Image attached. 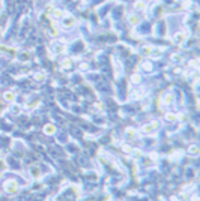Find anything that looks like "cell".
Wrapping results in <instances>:
<instances>
[{
  "instance_id": "1",
  "label": "cell",
  "mask_w": 200,
  "mask_h": 201,
  "mask_svg": "<svg viewBox=\"0 0 200 201\" xmlns=\"http://www.w3.org/2000/svg\"><path fill=\"white\" fill-rule=\"evenodd\" d=\"M5 191H6L8 194L14 195V194L18 191V183H17L15 180H8V182L5 183Z\"/></svg>"
},
{
  "instance_id": "2",
  "label": "cell",
  "mask_w": 200,
  "mask_h": 201,
  "mask_svg": "<svg viewBox=\"0 0 200 201\" xmlns=\"http://www.w3.org/2000/svg\"><path fill=\"white\" fill-rule=\"evenodd\" d=\"M158 126H160V123H158V122H153V123H150V125L143 126V128H142V131H143L145 134H147V132H150V131H153V129H157Z\"/></svg>"
},
{
  "instance_id": "3",
  "label": "cell",
  "mask_w": 200,
  "mask_h": 201,
  "mask_svg": "<svg viewBox=\"0 0 200 201\" xmlns=\"http://www.w3.org/2000/svg\"><path fill=\"white\" fill-rule=\"evenodd\" d=\"M54 132H56V126H54V125L48 123V125L44 126V134H47V135H53Z\"/></svg>"
},
{
  "instance_id": "4",
  "label": "cell",
  "mask_w": 200,
  "mask_h": 201,
  "mask_svg": "<svg viewBox=\"0 0 200 201\" xmlns=\"http://www.w3.org/2000/svg\"><path fill=\"white\" fill-rule=\"evenodd\" d=\"M74 23H75L74 17H66V18L63 20V27H65V29H68V27H72V26H74Z\"/></svg>"
},
{
  "instance_id": "5",
  "label": "cell",
  "mask_w": 200,
  "mask_h": 201,
  "mask_svg": "<svg viewBox=\"0 0 200 201\" xmlns=\"http://www.w3.org/2000/svg\"><path fill=\"white\" fill-rule=\"evenodd\" d=\"M3 98H5V101L6 102H14V99H15V95H14V92H6L5 95H3Z\"/></svg>"
},
{
  "instance_id": "6",
  "label": "cell",
  "mask_w": 200,
  "mask_h": 201,
  "mask_svg": "<svg viewBox=\"0 0 200 201\" xmlns=\"http://www.w3.org/2000/svg\"><path fill=\"white\" fill-rule=\"evenodd\" d=\"M188 153H190V155H193V156H197V155L200 153V150H199V147H197V146H191V147L188 149Z\"/></svg>"
},
{
  "instance_id": "7",
  "label": "cell",
  "mask_w": 200,
  "mask_h": 201,
  "mask_svg": "<svg viewBox=\"0 0 200 201\" xmlns=\"http://www.w3.org/2000/svg\"><path fill=\"white\" fill-rule=\"evenodd\" d=\"M51 15H53V18H60V17L63 15V12H62L60 9H53V11H51Z\"/></svg>"
},
{
  "instance_id": "8",
  "label": "cell",
  "mask_w": 200,
  "mask_h": 201,
  "mask_svg": "<svg viewBox=\"0 0 200 201\" xmlns=\"http://www.w3.org/2000/svg\"><path fill=\"white\" fill-rule=\"evenodd\" d=\"M128 21H129V24L134 26V24H137V23H139V17H137V15H131V17L128 18Z\"/></svg>"
},
{
  "instance_id": "9",
  "label": "cell",
  "mask_w": 200,
  "mask_h": 201,
  "mask_svg": "<svg viewBox=\"0 0 200 201\" xmlns=\"http://www.w3.org/2000/svg\"><path fill=\"white\" fill-rule=\"evenodd\" d=\"M33 78H35L36 81H44V80H45V75H44L42 72H36V74L33 75Z\"/></svg>"
},
{
  "instance_id": "10",
  "label": "cell",
  "mask_w": 200,
  "mask_h": 201,
  "mask_svg": "<svg viewBox=\"0 0 200 201\" xmlns=\"http://www.w3.org/2000/svg\"><path fill=\"white\" fill-rule=\"evenodd\" d=\"M30 174H32L33 177H39V176H41V173H39L38 167H33V168H30Z\"/></svg>"
},
{
  "instance_id": "11",
  "label": "cell",
  "mask_w": 200,
  "mask_h": 201,
  "mask_svg": "<svg viewBox=\"0 0 200 201\" xmlns=\"http://www.w3.org/2000/svg\"><path fill=\"white\" fill-rule=\"evenodd\" d=\"M126 137L129 138V140H132L136 137V132H134V129H126Z\"/></svg>"
},
{
  "instance_id": "12",
  "label": "cell",
  "mask_w": 200,
  "mask_h": 201,
  "mask_svg": "<svg viewBox=\"0 0 200 201\" xmlns=\"http://www.w3.org/2000/svg\"><path fill=\"white\" fill-rule=\"evenodd\" d=\"M184 39H185V36H184L182 33H177V35L174 36V41H176L177 44H181V42H184Z\"/></svg>"
},
{
  "instance_id": "13",
  "label": "cell",
  "mask_w": 200,
  "mask_h": 201,
  "mask_svg": "<svg viewBox=\"0 0 200 201\" xmlns=\"http://www.w3.org/2000/svg\"><path fill=\"white\" fill-rule=\"evenodd\" d=\"M172 101H173V96H172V95H166V96L163 98V102H164V104H172Z\"/></svg>"
},
{
  "instance_id": "14",
  "label": "cell",
  "mask_w": 200,
  "mask_h": 201,
  "mask_svg": "<svg viewBox=\"0 0 200 201\" xmlns=\"http://www.w3.org/2000/svg\"><path fill=\"white\" fill-rule=\"evenodd\" d=\"M166 120H167V122H174V120H176V116L172 114V113H167V114H166Z\"/></svg>"
},
{
  "instance_id": "15",
  "label": "cell",
  "mask_w": 200,
  "mask_h": 201,
  "mask_svg": "<svg viewBox=\"0 0 200 201\" xmlns=\"http://www.w3.org/2000/svg\"><path fill=\"white\" fill-rule=\"evenodd\" d=\"M69 66H71V60L69 59H65L62 62V68H69Z\"/></svg>"
},
{
  "instance_id": "16",
  "label": "cell",
  "mask_w": 200,
  "mask_h": 201,
  "mask_svg": "<svg viewBox=\"0 0 200 201\" xmlns=\"http://www.w3.org/2000/svg\"><path fill=\"white\" fill-rule=\"evenodd\" d=\"M145 8H146V5L143 2H140V0H139V2H136V9H145Z\"/></svg>"
},
{
  "instance_id": "17",
  "label": "cell",
  "mask_w": 200,
  "mask_h": 201,
  "mask_svg": "<svg viewBox=\"0 0 200 201\" xmlns=\"http://www.w3.org/2000/svg\"><path fill=\"white\" fill-rule=\"evenodd\" d=\"M150 51H152V48H150V47H145V48H143V51H142V54L149 56V54H150Z\"/></svg>"
},
{
  "instance_id": "18",
  "label": "cell",
  "mask_w": 200,
  "mask_h": 201,
  "mask_svg": "<svg viewBox=\"0 0 200 201\" xmlns=\"http://www.w3.org/2000/svg\"><path fill=\"white\" fill-rule=\"evenodd\" d=\"M149 56H150V57H160V56H161V51H160V50H158V51H153V50H152Z\"/></svg>"
},
{
  "instance_id": "19",
  "label": "cell",
  "mask_w": 200,
  "mask_h": 201,
  "mask_svg": "<svg viewBox=\"0 0 200 201\" xmlns=\"http://www.w3.org/2000/svg\"><path fill=\"white\" fill-rule=\"evenodd\" d=\"M131 81H132V83H140V75H132Z\"/></svg>"
},
{
  "instance_id": "20",
  "label": "cell",
  "mask_w": 200,
  "mask_h": 201,
  "mask_svg": "<svg viewBox=\"0 0 200 201\" xmlns=\"http://www.w3.org/2000/svg\"><path fill=\"white\" fill-rule=\"evenodd\" d=\"M8 47H5V45H0V53H2V54H5V53H8Z\"/></svg>"
},
{
  "instance_id": "21",
  "label": "cell",
  "mask_w": 200,
  "mask_h": 201,
  "mask_svg": "<svg viewBox=\"0 0 200 201\" xmlns=\"http://www.w3.org/2000/svg\"><path fill=\"white\" fill-rule=\"evenodd\" d=\"M122 150H123V152H125V153H129V152H131V147H129V146H128V144H125V146H123V147H122Z\"/></svg>"
},
{
  "instance_id": "22",
  "label": "cell",
  "mask_w": 200,
  "mask_h": 201,
  "mask_svg": "<svg viewBox=\"0 0 200 201\" xmlns=\"http://www.w3.org/2000/svg\"><path fill=\"white\" fill-rule=\"evenodd\" d=\"M191 66H193V68H197V60H193V62H191Z\"/></svg>"
},
{
  "instance_id": "23",
  "label": "cell",
  "mask_w": 200,
  "mask_h": 201,
  "mask_svg": "<svg viewBox=\"0 0 200 201\" xmlns=\"http://www.w3.org/2000/svg\"><path fill=\"white\" fill-rule=\"evenodd\" d=\"M193 201H200V200H199L197 197H194V198H193Z\"/></svg>"
}]
</instances>
